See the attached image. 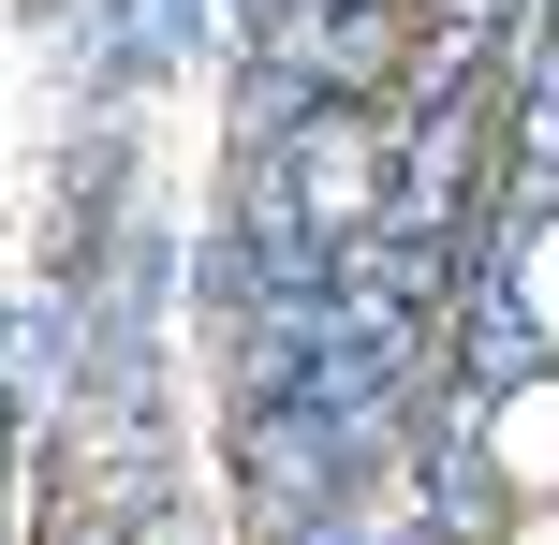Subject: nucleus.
Wrapping results in <instances>:
<instances>
[{
  "label": "nucleus",
  "mask_w": 559,
  "mask_h": 545,
  "mask_svg": "<svg viewBox=\"0 0 559 545\" xmlns=\"http://www.w3.org/2000/svg\"><path fill=\"white\" fill-rule=\"evenodd\" d=\"M515 295H531V324H545V340H559V222L531 236V265H515Z\"/></svg>",
  "instance_id": "nucleus-2"
},
{
  "label": "nucleus",
  "mask_w": 559,
  "mask_h": 545,
  "mask_svg": "<svg viewBox=\"0 0 559 545\" xmlns=\"http://www.w3.org/2000/svg\"><path fill=\"white\" fill-rule=\"evenodd\" d=\"M515 545H559V501H531V531H515Z\"/></svg>",
  "instance_id": "nucleus-3"
},
{
  "label": "nucleus",
  "mask_w": 559,
  "mask_h": 545,
  "mask_svg": "<svg viewBox=\"0 0 559 545\" xmlns=\"http://www.w3.org/2000/svg\"><path fill=\"white\" fill-rule=\"evenodd\" d=\"M501 472H515L531 501H559V383H531V399L501 413Z\"/></svg>",
  "instance_id": "nucleus-1"
}]
</instances>
